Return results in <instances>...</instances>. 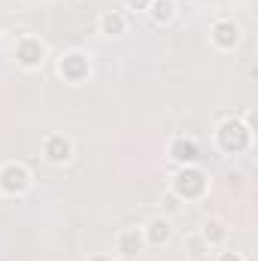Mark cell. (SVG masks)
I'll list each match as a JSON object with an SVG mask.
<instances>
[{
	"instance_id": "6da1fadb",
	"label": "cell",
	"mask_w": 258,
	"mask_h": 261,
	"mask_svg": "<svg viewBox=\"0 0 258 261\" xmlns=\"http://www.w3.org/2000/svg\"><path fill=\"white\" fill-rule=\"evenodd\" d=\"M216 143L228 155L246 152L249 143H252V125L249 122H240V119H222L219 128H216Z\"/></svg>"
},
{
	"instance_id": "7a4b0ae2",
	"label": "cell",
	"mask_w": 258,
	"mask_h": 261,
	"mask_svg": "<svg viewBox=\"0 0 258 261\" xmlns=\"http://www.w3.org/2000/svg\"><path fill=\"white\" fill-rule=\"evenodd\" d=\"M207 186H210L207 173L200 167H194V164H183L173 173V179H170V192L179 200H197V197H203L207 195Z\"/></svg>"
},
{
	"instance_id": "3957f363",
	"label": "cell",
	"mask_w": 258,
	"mask_h": 261,
	"mask_svg": "<svg viewBox=\"0 0 258 261\" xmlns=\"http://www.w3.org/2000/svg\"><path fill=\"white\" fill-rule=\"evenodd\" d=\"M31 189V170L18 161H9L0 167V192L3 195H24Z\"/></svg>"
},
{
	"instance_id": "277c9868",
	"label": "cell",
	"mask_w": 258,
	"mask_h": 261,
	"mask_svg": "<svg viewBox=\"0 0 258 261\" xmlns=\"http://www.w3.org/2000/svg\"><path fill=\"white\" fill-rule=\"evenodd\" d=\"M12 58H15V64L24 67V70H37V67H43V61H46V46L37 37H21L15 43Z\"/></svg>"
},
{
	"instance_id": "5b68a950",
	"label": "cell",
	"mask_w": 258,
	"mask_h": 261,
	"mask_svg": "<svg viewBox=\"0 0 258 261\" xmlns=\"http://www.w3.org/2000/svg\"><path fill=\"white\" fill-rule=\"evenodd\" d=\"M58 73L64 76V82L79 85V82H85L91 76V61H88L85 52H67V55H61V61H58Z\"/></svg>"
},
{
	"instance_id": "8992f818",
	"label": "cell",
	"mask_w": 258,
	"mask_h": 261,
	"mask_svg": "<svg viewBox=\"0 0 258 261\" xmlns=\"http://www.w3.org/2000/svg\"><path fill=\"white\" fill-rule=\"evenodd\" d=\"M210 40H213V46L216 49H234L237 43H240V28L231 21V18H219L213 28H210Z\"/></svg>"
},
{
	"instance_id": "52a82bcc",
	"label": "cell",
	"mask_w": 258,
	"mask_h": 261,
	"mask_svg": "<svg viewBox=\"0 0 258 261\" xmlns=\"http://www.w3.org/2000/svg\"><path fill=\"white\" fill-rule=\"evenodd\" d=\"M43 155H46V161H52V164H67V161L73 158V143L67 140L64 134H49V137L43 140Z\"/></svg>"
},
{
	"instance_id": "ba28073f",
	"label": "cell",
	"mask_w": 258,
	"mask_h": 261,
	"mask_svg": "<svg viewBox=\"0 0 258 261\" xmlns=\"http://www.w3.org/2000/svg\"><path fill=\"white\" fill-rule=\"evenodd\" d=\"M167 155L183 167V164H194L200 158V146L194 143L192 137H173L170 146H167Z\"/></svg>"
},
{
	"instance_id": "9c48e42d",
	"label": "cell",
	"mask_w": 258,
	"mask_h": 261,
	"mask_svg": "<svg viewBox=\"0 0 258 261\" xmlns=\"http://www.w3.org/2000/svg\"><path fill=\"white\" fill-rule=\"evenodd\" d=\"M143 246H146V240H143V231H137V228H128L116 237V249L125 258H134L137 252H143Z\"/></svg>"
},
{
	"instance_id": "30bf717a",
	"label": "cell",
	"mask_w": 258,
	"mask_h": 261,
	"mask_svg": "<svg viewBox=\"0 0 258 261\" xmlns=\"http://www.w3.org/2000/svg\"><path fill=\"white\" fill-rule=\"evenodd\" d=\"M170 234H173V228H170L167 219H152V222L143 228V240L152 243V246H164V243L170 240Z\"/></svg>"
},
{
	"instance_id": "8fae6325",
	"label": "cell",
	"mask_w": 258,
	"mask_h": 261,
	"mask_svg": "<svg viewBox=\"0 0 258 261\" xmlns=\"http://www.w3.org/2000/svg\"><path fill=\"white\" fill-rule=\"evenodd\" d=\"M146 12L152 15V21H155V24H170V21H173V15H176V6H173V0H152Z\"/></svg>"
},
{
	"instance_id": "7c38bea8",
	"label": "cell",
	"mask_w": 258,
	"mask_h": 261,
	"mask_svg": "<svg viewBox=\"0 0 258 261\" xmlns=\"http://www.w3.org/2000/svg\"><path fill=\"white\" fill-rule=\"evenodd\" d=\"M97 28H100V34H107V37H119V34H125V15L110 9V12L100 15Z\"/></svg>"
},
{
	"instance_id": "4fadbf2b",
	"label": "cell",
	"mask_w": 258,
	"mask_h": 261,
	"mask_svg": "<svg viewBox=\"0 0 258 261\" xmlns=\"http://www.w3.org/2000/svg\"><path fill=\"white\" fill-rule=\"evenodd\" d=\"M200 237L207 240V246H222V243H225V237H228V228H225L219 219H210V222H203Z\"/></svg>"
},
{
	"instance_id": "5bb4252c",
	"label": "cell",
	"mask_w": 258,
	"mask_h": 261,
	"mask_svg": "<svg viewBox=\"0 0 258 261\" xmlns=\"http://www.w3.org/2000/svg\"><path fill=\"white\" fill-rule=\"evenodd\" d=\"M186 252H189V258H203L210 252V246L200 234H192V237H186Z\"/></svg>"
},
{
	"instance_id": "9a60e30c",
	"label": "cell",
	"mask_w": 258,
	"mask_h": 261,
	"mask_svg": "<svg viewBox=\"0 0 258 261\" xmlns=\"http://www.w3.org/2000/svg\"><path fill=\"white\" fill-rule=\"evenodd\" d=\"M216 261H246L240 252H234V249H222L219 255H216Z\"/></svg>"
},
{
	"instance_id": "2e32d148",
	"label": "cell",
	"mask_w": 258,
	"mask_h": 261,
	"mask_svg": "<svg viewBox=\"0 0 258 261\" xmlns=\"http://www.w3.org/2000/svg\"><path fill=\"white\" fill-rule=\"evenodd\" d=\"M125 3H128V9H137V12H146L152 0H125Z\"/></svg>"
},
{
	"instance_id": "e0dca14e",
	"label": "cell",
	"mask_w": 258,
	"mask_h": 261,
	"mask_svg": "<svg viewBox=\"0 0 258 261\" xmlns=\"http://www.w3.org/2000/svg\"><path fill=\"white\" fill-rule=\"evenodd\" d=\"M88 261H113V258H110V255H91Z\"/></svg>"
}]
</instances>
